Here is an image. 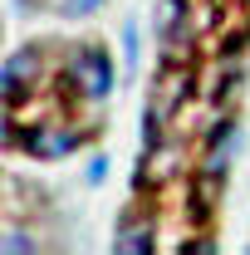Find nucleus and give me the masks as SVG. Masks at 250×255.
I'll list each match as a JSON object with an SVG mask.
<instances>
[{
  "instance_id": "f257e3e1",
  "label": "nucleus",
  "mask_w": 250,
  "mask_h": 255,
  "mask_svg": "<svg viewBox=\"0 0 250 255\" xmlns=\"http://www.w3.org/2000/svg\"><path fill=\"white\" fill-rule=\"evenodd\" d=\"M69 74H74L79 94L94 98V103H103V98L113 94V59H108L103 44H79L74 59H69Z\"/></svg>"
},
{
  "instance_id": "f03ea898",
  "label": "nucleus",
  "mask_w": 250,
  "mask_h": 255,
  "mask_svg": "<svg viewBox=\"0 0 250 255\" xmlns=\"http://www.w3.org/2000/svg\"><path fill=\"white\" fill-rule=\"evenodd\" d=\"M34 74H39V54L34 49H15L5 59V103L10 108L25 98V89H34Z\"/></svg>"
},
{
  "instance_id": "7ed1b4c3",
  "label": "nucleus",
  "mask_w": 250,
  "mask_h": 255,
  "mask_svg": "<svg viewBox=\"0 0 250 255\" xmlns=\"http://www.w3.org/2000/svg\"><path fill=\"white\" fill-rule=\"evenodd\" d=\"M74 147H79V137H74L69 128H34L30 137H25V152H30V157H49V162L69 157Z\"/></svg>"
},
{
  "instance_id": "20e7f679",
  "label": "nucleus",
  "mask_w": 250,
  "mask_h": 255,
  "mask_svg": "<svg viewBox=\"0 0 250 255\" xmlns=\"http://www.w3.org/2000/svg\"><path fill=\"white\" fill-rule=\"evenodd\" d=\"M113 251L118 255H142V251H152V226H123V236L113 241Z\"/></svg>"
},
{
  "instance_id": "39448f33",
  "label": "nucleus",
  "mask_w": 250,
  "mask_h": 255,
  "mask_svg": "<svg viewBox=\"0 0 250 255\" xmlns=\"http://www.w3.org/2000/svg\"><path fill=\"white\" fill-rule=\"evenodd\" d=\"M103 0H64L59 10H64V20H84V15H94Z\"/></svg>"
},
{
  "instance_id": "423d86ee",
  "label": "nucleus",
  "mask_w": 250,
  "mask_h": 255,
  "mask_svg": "<svg viewBox=\"0 0 250 255\" xmlns=\"http://www.w3.org/2000/svg\"><path fill=\"white\" fill-rule=\"evenodd\" d=\"M20 251H34V241L20 231V226H10V231H5V255H20Z\"/></svg>"
}]
</instances>
